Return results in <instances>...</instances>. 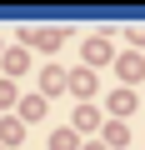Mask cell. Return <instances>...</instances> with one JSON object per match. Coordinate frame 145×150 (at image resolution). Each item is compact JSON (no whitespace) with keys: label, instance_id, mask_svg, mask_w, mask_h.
Masks as SVG:
<instances>
[{"label":"cell","instance_id":"14","mask_svg":"<svg viewBox=\"0 0 145 150\" xmlns=\"http://www.w3.org/2000/svg\"><path fill=\"white\" fill-rule=\"evenodd\" d=\"M80 150H105V145L100 140H80Z\"/></svg>","mask_w":145,"mask_h":150},{"label":"cell","instance_id":"12","mask_svg":"<svg viewBox=\"0 0 145 150\" xmlns=\"http://www.w3.org/2000/svg\"><path fill=\"white\" fill-rule=\"evenodd\" d=\"M40 115H45V100H40V95H30V100H20V115H15V120L25 125V120H40Z\"/></svg>","mask_w":145,"mask_h":150},{"label":"cell","instance_id":"1","mask_svg":"<svg viewBox=\"0 0 145 150\" xmlns=\"http://www.w3.org/2000/svg\"><path fill=\"white\" fill-rule=\"evenodd\" d=\"M115 70H120V80H125V85H135L140 75H145V60H140L135 50H125V55H115Z\"/></svg>","mask_w":145,"mask_h":150},{"label":"cell","instance_id":"2","mask_svg":"<svg viewBox=\"0 0 145 150\" xmlns=\"http://www.w3.org/2000/svg\"><path fill=\"white\" fill-rule=\"evenodd\" d=\"M115 55H110V40L105 35H90L85 40V65H110Z\"/></svg>","mask_w":145,"mask_h":150},{"label":"cell","instance_id":"13","mask_svg":"<svg viewBox=\"0 0 145 150\" xmlns=\"http://www.w3.org/2000/svg\"><path fill=\"white\" fill-rule=\"evenodd\" d=\"M15 95H20V90H15V80H0V110H10V105H15Z\"/></svg>","mask_w":145,"mask_h":150},{"label":"cell","instance_id":"6","mask_svg":"<svg viewBox=\"0 0 145 150\" xmlns=\"http://www.w3.org/2000/svg\"><path fill=\"white\" fill-rule=\"evenodd\" d=\"M25 140V125L15 120V115H5V120H0V150H10V145H20Z\"/></svg>","mask_w":145,"mask_h":150},{"label":"cell","instance_id":"4","mask_svg":"<svg viewBox=\"0 0 145 150\" xmlns=\"http://www.w3.org/2000/svg\"><path fill=\"white\" fill-rule=\"evenodd\" d=\"M0 65H5V80H15V75L30 70V55L25 50H0Z\"/></svg>","mask_w":145,"mask_h":150},{"label":"cell","instance_id":"8","mask_svg":"<svg viewBox=\"0 0 145 150\" xmlns=\"http://www.w3.org/2000/svg\"><path fill=\"white\" fill-rule=\"evenodd\" d=\"M90 130H100V110L95 105H80L75 110V135H90Z\"/></svg>","mask_w":145,"mask_h":150},{"label":"cell","instance_id":"7","mask_svg":"<svg viewBox=\"0 0 145 150\" xmlns=\"http://www.w3.org/2000/svg\"><path fill=\"white\" fill-rule=\"evenodd\" d=\"M20 40H30V45H40V50H55L65 35L60 30H20Z\"/></svg>","mask_w":145,"mask_h":150},{"label":"cell","instance_id":"3","mask_svg":"<svg viewBox=\"0 0 145 150\" xmlns=\"http://www.w3.org/2000/svg\"><path fill=\"white\" fill-rule=\"evenodd\" d=\"M65 90H75L80 100H90V95H95V75H90V70H70V75H65Z\"/></svg>","mask_w":145,"mask_h":150},{"label":"cell","instance_id":"5","mask_svg":"<svg viewBox=\"0 0 145 150\" xmlns=\"http://www.w3.org/2000/svg\"><path fill=\"white\" fill-rule=\"evenodd\" d=\"M60 90H65V70H60V65H45V70H40V100H45V95H60Z\"/></svg>","mask_w":145,"mask_h":150},{"label":"cell","instance_id":"9","mask_svg":"<svg viewBox=\"0 0 145 150\" xmlns=\"http://www.w3.org/2000/svg\"><path fill=\"white\" fill-rule=\"evenodd\" d=\"M100 130H105V140H100L105 150H110V145H125V140H130V125H125V120H110V125H100Z\"/></svg>","mask_w":145,"mask_h":150},{"label":"cell","instance_id":"11","mask_svg":"<svg viewBox=\"0 0 145 150\" xmlns=\"http://www.w3.org/2000/svg\"><path fill=\"white\" fill-rule=\"evenodd\" d=\"M110 110H115V120L130 115V110H135V90H115V95H110Z\"/></svg>","mask_w":145,"mask_h":150},{"label":"cell","instance_id":"10","mask_svg":"<svg viewBox=\"0 0 145 150\" xmlns=\"http://www.w3.org/2000/svg\"><path fill=\"white\" fill-rule=\"evenodd\" d=\"M50 150H80V135L75 130H50Z\"/></svg>","mask_w":145,"mask_h":150}]
</instances>
